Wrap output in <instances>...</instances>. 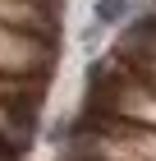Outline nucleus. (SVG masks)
<instances>
[{"instance_id": "1", "label": "nucleus", "mask_w": 156, "mask_h": 161, "mask_svg": "<svg viewBox=\"0 0 156 161\" xmlns=\"http://www.w3.org/2000/svg\"><path fill=\"white\" fill-rule=\"evenodd\" d=\"M83 101H87V111H110V115H124L133 124L156 129V87H147L143 78H133L129 64H120V55L92 60Z\"/></svg>"}, {"instance_id": "2", "label": "nucleus", "mask_w": 156, "mask_h": 161, "mask_svg": "<svg viewBox=\"0 0 156 161\" xmlns=\"http://www.w3.org/2000/svg\"><path fill=\"white\" fill-rule=\"evenodd\" d=\"M0 74H9V78H46L51 74V37L0 23Z\"/></svg>"}, {"instance_id": "3", "label": "nucleus", "mask_w": 156, "mask_h": 161, "mask_svg": "<svg viewBox=\"0 0 156 161\" xmlns=\"http://www.w3.org/2000/svg\"><path fill=\"white\" fill-rule=\"evenodd\" d=\"M129 0H96V23H124L129 19Z\"/></svg>"}, {"instance_id": "4", "label": "nucleus", "mask_w": 156, "mask_h": 161, "mask_svg": "<svg viewBox=\"0 0 156 161\" xmlns=\"http://www.w3.org/2000/svg\"><path fill=\"white\" fill-rule=\"evenodd\" d=\"M14 157H19V152H9V143L0 138V161H14Z\"/></svg>"}]
</instances>
